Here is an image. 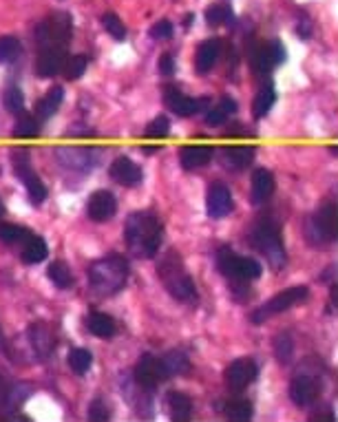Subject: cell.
Instances as JSON below:
<instances>
[{
  "instance_id": "3957f363",
  "label": "cell",
  "mask_w": 338,
  "mask_h": 422,
  "mask_svg": "<svg viewBox=\"0 0 338 422\" xmlns=\"http://www.w3.org/2000/svg\"><path fill=\"white\" fill-rule=\"evenodd\" d=\"M157 276H159V281L164 283L166 292L173 296L175 301L190 303V301L197 299L195 281H192V276L188 274L182 257L177 252H166L162 257V261H159V268H157Z\"/></svg>"
},
{
  "instance_id": "ba28073f",
  "label": "cell",
  "mask_w": 338,
  "mask_h": 422,
  "mask_svg": "<svg viewBox=\"0 0 338 422\" xmlns=\"http://www.w3.org/2000/svg\"><path fill=\"white\" fill-rule=\"evenodd\" d=\"M71 15L69 13H54L49 18H44L38 27H36V40L42 46H64L71 38Z\"/></svg>"
},
{
  "instance_id": "e0dca14e",
  "label": "cell",
  "mask_w": 338,
  "mask_h": 422,
  "mask_svg": "<svg viewBox=\"0 0 338 422\" xmlns=\"http://www.w3.org/2000/svg\"><path fill=\"white\" fill-rule=\"evenodd\" d=\"M283 60H285V49H283V44L279 40H272L268 44H261L259 49L254 51V56H252L254 69L261 71V73L275 69L277 65H281Z\"/></svg>"
},
{
  "instance_id": "cb8c5ba5",
  "label": "cell",
  "mask_w": 338,
  "mask_h": 422,
  "mask_svg": "<svg viewBox=\"0 0 338 422\" xmlns=\"http://www.w3.org/2000/svg\"><path fill=\"white\" fill-rule=\"evenodd\" d=\"M166 409L173 420H190L192 416V400L182 392H168L166 394Z\"/></svg>"
},
{
  "instance_id": "30bf717a",
  "label": "cell",
  "mask_w": 338,
  "mask_h": 422,
  "mask_svg": "<svg viewBox=\"0 0 338 422\" xmlns=\"http://www.w3.org/2000/svg\"><path fill=\"white\" fill-rule=\"evenodd\" d=\"M256 373H259V367H256L252 358H237V361L225 367V385L232 392H241L256 378Z\"/></svg>"
},
{
  "instance_id": "f546056e",
  "label": "cell",
  "mask_w": 338,
  "mask_h": 422,
  "mask_svg": "<svg viewBox=\"0 0 338 422\" xmlns=\"http://www.w3.org/2000/svg\"><path fill=\"white\" fill-rule=\"evenodd\" d=\"M46 243L40 239V237H31L25 245H23V261L27 263V265H34V263H40V261H44L46 259Z\"/></svg>"
},
{
  "instance_id": "4dcf8cb0",
  "label": "cell",
  "mask_w": 338,
  "mask_h": 422,
  "mask_svg": "<svg viewBox=\"0 0 338 422\" xmlns=\"http://www.w3.org/2000/svg\"><path fill=\"white\" fill-rule=\"evenodd\" d=\"M225 416H228L230 420H250L252 418V404L244 398H232L228 402H223V409H221Z\"/></svg>"
},
{
  "instance_id": "ab89813d",
  "label": "cell",
  "mask_w": 338,
  "mask_h": 422,
  "mask_svg": "<svg viewBox=\"0 0 338 422\" xmlns=\"http://www.w3.org/2000/svg\"><path fill=\"white\" fill-rule=\"evenodd\" d=\"M275 354H277V361L279 363H289V358H292L294 354V343L292 338H289L287 334H279L275 338Z\"/></svg>"
},
{
  "instance_id": "83f0119b",
  "label": "cell",
  "mask_w": 338,
  "mask_h": 422,
  "mask_svg": "<svg viewBox=\"0 0 338 422\" xmlns=\"http://www.w3.org/2000/svg\"><path fill=\"white\" fill-rule=\"evenodd\" d=\"M34 232L25 226H15V224H0V241H5L9 245H25Z\"/></svg>"
},
{
  "instance_id": "f35d334b",
  "label": "cell",
  "mask_w": 338,
  "mask_h": 422,
  "mask_svg": "<svg viewBox=\"0 0 338 422\" xmlns=\"http://www.w3.org/2000/svg\"><path fill=\"white\" fill-rule=\"evenodd\" d=\"M5 106H7V111L13 113V115L25 113V98H23V91L18 87H9L5 91Z\"/></svg>"
},
{
  "instance_id": "484cf974",
  "label": "cell",
  "mask_w": 338,
  "mask_h": 422,
  "mask_svg": "<svg viewBox=\"0 0 338 422\" xmlns=\"http://www.w3.org/2000/svg\"><path fill=\"white\" fill-rule=\"evenodd\" d=\"M254 160V148L252 146H230L223 151V162L232 170H244Z\"/></svg>"
},
{
  "instance_id": "7a4b0ae2",
  "label": "cell",
  "mask_w": 338,
  "mask_h": 422,
  "mask_svg": "<svg viewBox=\"0 0 338 422\" xmlns=\"http://www.w3.org/2000/svg\"><path fill=\"white\" fill-rule=\"evenodd\" d=\"M128 279V261L122 255L102 257L89 268V283L91 290L98 296H113L118 294Z\"/></svg>"
},
{
  "instance_id": "277c9868",
  "label": "cell",
  "mask_w": 338,
  "mask_h": 422,
  "mask_svg": "<svg viewBox=\"0 0 338 422\" xmlns=\"http://www.w3.org/2000/svg\"><path fill=\"white\" fill-rule=\"evenodd\" d=\"M250 241L265 257L272 270H281L285 265V248L281 241V232L272 219H259L254 224L250 232Z\"/></svg>"
},
{
  "instance_id": "9a60e30c",
  "label": "cell",
  "mask_w": 338,
  "mask_h": 422,
  "mask_svg": "<svg viewBox=\"0 0 338 422\" xmlns=\"http://www.w3.org/2000/svg\"><path fill=\"white\" fill-rule=\"evenodd\" d=\"M232 193L225 188L223 184H213L208 188V197H206V210L213 219H221L225 215H230L232 210Z\"/></svg>"
},
{
  "instance_id": "44dd1931",
  "label": "cell",
  "mask_w": 338,
  "mask_h": 422,
  "mask_svg": "<svg viewBox=\"0 0 338 422\" xmlns=\"http://www.w3.org/2000/svg\"><path fill=\"white\" fill-rule=\"evenodd\" d=\"M275 193V175L268 168L254 170L252 175V201L254 204H263V201Z\"/></svg>"
},
{
  "instance_id": "6da1fadb",
  "label": "cell",
  "mask_w": 338,
  "mask_h": 422,
  "mask_svg": "<svg viewBox=\"0 0 338 422\" xmlns=\"http://www.w3.org/2000/svg\"><path fill=\"white\" fill-rule=\"evenodd\" d=\"M164 228L159 219L149 212H133L126 219L124 226V239L131 250V255L137 259H153L162 245Z\"/></svg>"
},
{
  "instance_id": "7402d4cb",
  "label": "cell",
  "mask_w": 338,
  "mask_h": 422,
  "mask_svg": "<svg viewBox=\"0 0 338 422\" xmlns=\"http://www.w3.org/2000/svg\"><path fill=\"white\" fill-rule=\"evenodd\" d=\"M211 160H213V148L211 146H186L180 153V162L186 170L201 168Z\"/></svg>"
},
{
  "instance_id": "7bdbcfd3",
  "label": "cell",
  "mask_w": 338,
  "mask_h": 422,
  "mask_svg": "<svg viewBox=\"0 0 338 422\" xmlns=\"http://www.w3.org/2000/svg\"><path fill=\"white\" fill-rule=\"evenodd\" d=\"M170 133V122L162 115V117H155L151 124H149V129H146V137H151V139H159V137H166Z\"/></svg>"
},
{
  "instance_id": "2e32d148",
  "label": "cell",
  "mask_w": 338,
  "mask_h": 422,
  "mask_svg": "<svg viewBox=\"0 0 338 422\" xmlns=\"http://www.w3.org/2000/svg\"><path fill=\"white\" fill-rule=\"evenodd\" d=\"M64 60H67V49L64 46H44L38 56L36 71L40 77H54L64 67Z\"/></svg>"
},
{
  "instance_id": "5b68a950",
  "label": "cell",
  "mask_w": 338,
  "mask_h": 422,
  "mask_svg": "<svg viewBox=\"0 0 338 422\" xmlns=\"http://www.w3.org/2000/svg\"><path fill=\"white\" fill-rule=\"evenodd\" d=\"M305 239L314 248H325L336 239V204H325L305 222Z\"/></svg>"
},
{
  "instance_id": "1f68e13d",
  "label": "cell",
  "mask_w": 338,
  "mask_h": 422,
  "mask_svg": "<svg viewBox=\"0 0 338 422\" xmlns=\"http://www.w3.org/2000/svg\"><path fill=\"white\" fill-rule=\"evenodd\" d=\"M46 276H49L54 281V286L60 288V290L69 288L73 283L71 270L67 268V263H62V261H54L49 268H46Z\"/></svg>"
},
{
  "instance_id": "f1b7e54d",
  "label": "cell",
  "mask_w": 338,
  "mask_h": 422,
  "mask_svg": "<svg viewBox=\"0 0 338 422\" xmlns=\"http://www.w3.org/2000/svg\"><path fill=\"white\" fill-rule=\"evenodd\" d=\"M232 113H237V102L225 96V98H221L219 106L211 108V111L206 113V124H213V127H217V124H223Z\"/></svg>"
},
{
  "instance_id": "ffe728a7",
  "label": "cell",
  "mask_w": 338,
  "mask_h": 422,
  "mask_svg": "<svg viewBox=\"0 0 338 422\" xmlns=\"http://www.w3.org/2000/svg\"><path fill=\"white\" fill-rule=\"evenodd\" d=\"M219 53H221V42L217 38H211L199 44L197 49V56H195V69L197 73H208L219 60Z\"/></svg>"
},
{
  "instance_id": "c3c4849f",
  "label": "cell",
  "mask_w": 338,
  "mask_h": 422,
  "mask_svg": "<svg viewBox=\"0 0 338 422\" xmlns=\"http://www.w3.org/2000/svg\"><path fill=\"white\" fill-rule=\"evenodd\" d=\"M0 212H3V206H0Z\"/></svg>"
},
{
  "instance_id": "f6af8a7d",
  "label": "cell",
  "mask_w": 338,
  "mask_h": 422,
  "mask_svg": "<svg viewBox=\"0 0 338 422\" xmlns=\"http://www.w3.org/2000/svg\"><path fill=\"white\" fill-rule=\"evenodd\" d=\"M89 418H91V420H98V422L108 420V407H106V402H104L102 398H95V400L91 402Z\"/></svg>"
},
{
  "instance_id": "d6a6232c",
  "label": "cell",
  "mask_w": 338,
  "mask_h": 422,
  "mask_svg": "<svg viewBox=\"0 0 338 422\" xmlns=\"http://www.w3.org/2000/svg\"><path fill=\"white\" fill-rule=\"evenodd\" d=\"M206 20L211 27H219V25H232L234 23V13L228 5H213L206 9Z\"/></svg>"
},
{
  "instance_id": "8fae6325",
  "label": "cell",
  "mask_w": 338,
  "mask_h": 422,
  "mask_svg": "<svg viewBox=\"0 0 338 422\" xmlns=\"http://www.w3.org/2000/svg\"><path fill=\"white\" fill-rule=\"evenodd\" d=\"M320 396V381L310 373H299L289 383V398L296 407H308Z\"/></svg>"
},
{
  "instance_id": "52a82bcc",
  "label": "cell",
  "mask_w": 338,
  "mask_h": 422,
  "mask_svg": "<svg viewBox=\"0 0 338 422\" xmlns=\"http://www.w3.org/2000/svg\"><path fill=\"white\" fill-rule=\"evenodd\" d=\"M308 294H310V292H308V288H305V286L287 288V290L279 292L277 296H272V299H270L265 305H261L259 309H254L252 316H250V321H252L254 325H261V323L268 321L270 316L281 314V312H287V309H292V307L301 305L305 299H308Z\"/></svg>"
},
{
  "instance_id": "e575fe53",
  "label": "cell",
  "mask_w": 338,
  "mask_h": 422,
  "mask_svg": "<svg viewBox=\"0 0 338 422\" xmlns=\"http://www.w3.org/2000/svg\"><path fill=\"white\" fill-rule=\"evenodd\" d=\"M67 361H69V367H71L75 373H87L89 367L93 365V354H91L89 350H84V347H75V350L69 352Z\"/></svg>"
},
{
  "instance_id": "8d00e7d4",
  "label": "cell",
  "mask_w": 338,
  "mask_h": 422,
  "mask_svg": "<svg viewBox=\"0 0 338 422\" xmlns=\"http://www.w3.org/2000/svg\"><path fill=\"white\" fill-rule=\"evenodd\" d=\"M20 53H23V44L18 42V38L13 36L0 38V62H13Z\"/></svg>"
},
{
  "instance_id": "74e56055",
  "label": "cell",
  "mask_w": 338,
  "mask_h": 422,
  "mask_svg": "<svg viewBox=\"0 0 338 422\" xmlns=\"http://www.w3.org/2000/svg\"><path fill=\"white\" fill-rule=\"evenodd\" d=\"M87 65H89V58L84 53L71 56L67 65H64V75H67V80H77V77L87 71Z\"/></svg>"
},
{
  "instance_id": "836d02e7",
  "label": "cell",
  "mask_w": 338,
  "mask_h": 422,
  "mask_svg": "<svg viewBox=\"0 0 338 422\" xmlns=\"http://www.w3.org/2000/svg\"><path fill=\"white\" fill-rule=\"evenodd\" d=\"M275 102H277V93H275V89H272V87L261 89V91H259V96L254 98V117H256V120L265 117V115L270 113V108L275 106Z\"/></svg>"
},
{
  "instance_id": "d590c367",
  "label": "cell",
  "mask_w": 338,
  "mask_h": 422,
  "mask_svg": "<svg viewBox=\"0 0 338 422\" xmlns=\"http://www.w3.org/2000/svg\"><path fill=\"white\" fill-rule=\"evenodd\" d=\"M13 137H18V139L38 137V122H36L34 117H31V115L20 113V115H18V122H15V127H13Z\"/></svg>"
},
{
  "instance_id": "b9f144b4",
  "label": "cell",
  "mask_w": 338,
  "mask_h": 422,
  "mask_svg": "<svg viewBox=\"0 0 338 422\" xmlns=\"http://www.w3.org/2000/svg\"><path fill=\"white\" fill-rule=\"evenodd\" d=\"M13 404H20V398L15 396V389L7 383L3 373H0V409L13 407Z\"/></svg>"
},
{
  "instance_id": "603a6c76",
  "label": "cell",
  "mask_w": 338,
  "mask_h": 422,
  "mask_svg": "<svg viewBox=\"0 0 338 422\" xmlns=\"http://www.w3.org/2000/svg\"><path fill=\"white\" fill-rule=\"evenodd\" d=\"M159 363H162V369H164V376L170 378V376H184L190 369V358L180 352V350H173L168 352L164 358H159Z\"/></svg>"
},
{
  "instance_id": "5bb4252c",
  "label": "cell",
  "mask_w": 338,
  "mask_h": 422,
  "mask_svg": "<svg viewBox=\"0 0 338 422\" xmlns=\"http://www.w3.org/2000/svg\"><path fill=\"white\" fill-rule=\"evenodd\" d=\"M115 210H118V201H115V197H113V193H108V191L93 193L89 204H87L89 219L91 222H98V224L108 222V219L115 215Z\"/></svg>"
},
{
  "instance_id": "7dc6e473",
  "label": "cell",
  "mask_w": 338,
  "mask_h": 422,
  "mask_svg": "<svg viewBox=\"0 0 338 422\" xmlns=\"http://www.w3.org/2000/svg\"><path fill=\"white\" fill-rule=\"evenodd\" d=\"M0 350L7 352V340H5V334H3V327H0Z\"/></svg>"
},
{
  "instance_id": "d4e9b609",
  "label": "cell",
  "mask_w": 338,
  "mask_h": 422,
  "mask_svg": "<svg viewBox=\"0 0 338 422\" xmlns=\"http://www.w3.org/2000/svg\"><path fill=\"white\" fill-rule=\"evenodd\" d=\"M62 98H64L62 87H54V89L46 91L44 96L36 102V117L42 120V122L49 120V117L58 111V106H60Z\"/></svg>"
},
{
  "instance_id": "60d3db41",
  "label": "cell",
  "mask_w": 338,
  "mask_h": 422,
  "mask_svg": "<svg viewBox=\"0 0 338 422\" xmlns=\"http://www.w3.org/2000/svg\"><path fill=\"white\" fill-rule=\"evenodd\" d=\"M102 27H104L115 40H124V38H126V27H124V23L118 18L115 13H104V15H102Z\"/></svg>"
},
{
  "instance_id": "ac0fdd59",
  "label": "cell",
  "mask_w": 338,
  "mask_h": 422,
  "mask_svg": "<svg viewBox=\"0 0 338 422\" xmlns=\"http://www.w3.org/2000/svg\"><path fill=\"white\" fill-rule=\"evenodd\" d=\"M108 173L118 184L126 186V188H133V186L142 184V179H144L142 168L133 160H128V158H118L115 162L111 164Z\"/></svg>"
},
{
  "instance_id": "4316f807",
  "label": "cell",
  "mask_w": 338,
  "mask_h": 422,
  "mask_svg": "<svg viewBox=\"0 0 338 422\" xmlns=\"http://www.w3.org/2000/svg\"><path fill=\"white\" fill-rule=\"evenodd\" d=\"M87 327H89V332H93L100 338H108L115 334V323H113V319L108 314H102V312H93V314H89Z\"/></svg>"
},
{
  "instance_id": "4fadbf2b",
  "label": "cell",
  "mask_w": 338,
  "mask_h": 422,
  "mask_svg": "<svg viewBox=\"0 0 338 422\" xmlns=\"http://www.w3.org/2000/svg\"><path fill=\"white\" fill-rule=\"evenodd\" d=\"M164 102H166V106L170 108V111L175 113V115H180V117H190V115H197L199 111H204V108L211 104L206 98H188V96H184V93H180V91H175V89H170V91H166V96H164Z\"/></svg>"
},
{
  "instance_id": "d6986e66",
  "label": "cell",
  "mask_w": 338,
  "mask_h": 422,
  "mask_svg": "<svg viewBox=\"0 0 338 422\" xmlns=\"http://www.w3.org/2000/svg\"><path fill=\"white\" fill-rule=\"evenodd\" d=\"M27 336H29L31 347H34V352L38 354V358L51 356V352L56 347V338L44 323H31L27 327Z\"/></svg>"
},
{
  "instance_id": "8992f818",
  "label": "cell",
  "mask_w": 338,
  "mask_h": 422,
  "mask_svg": "<svg viewBox=\"0 0 338 422\" xmlns=\"http://www.w3.org/2000/svg\"><path fill=\"white\" fill-rule=\"evenodd\" d=\"M217 265L219 270L237 281H252V279H259L263 274L261 263L252 259V257H241L237 252H232L230 248H221L219 255H217Z\"/></svg>"
},
{
  "instance_id": "ee69618b",
  "label": "cell",
  "mask_w": 338,
  "mask_h": 422,
  "mask_svg": "<svg viewBox=\"0 0 338 422\" xmlns=\"http://www.w3.org/2000/svg\"><path fill=\"white\" fill-rule=\"evenodd\" d=\"M151 38H155V40H168L170 36H173V25L168 23V20H159V23H155L153 27H151Z\"/></svg>"
},
{
  "instance_id": "7c38bea8",
  "label": "cell",
  "mask_w": 338,
  "mask_h": 422,
  "mask_svg": "<svg viewBox=\"0 0 338 422\" xmlns=\"http://www.w3.org/2000/svg\"><path fill=\"white\" fill-rule=\"evenodd\" d=\"M135 381L144 387V389H155L162 381H166L164 376V369L159 358L151 356V354H144L137 365H135Z\"/></svg>"
},
{
  "instance_id": "9c48e42d",
  "label": "cell",
  "mask_w": 338,
  "mask_h": 422,
  "mask_svg": "<svg viewBox=\"0 0 338 422\" xmlns=\"http://www.w3.org/2000/svg\"><path fill=\"white\" fill-rule=\"evenodd\" d=\"M11 160H13L15 175H18V177L23 179V184H25V188H27L31 201H34V204H42L44 197H46V188H44V184L40 181V177L34 173V170H31L29 153L23 151V148H20V151H13V153H11Z\"/></svg>"
},
{
  "instance_id": "bcb514c9",
  "label": "cell",
  "mask_w": 338,
  "mask_h": 422,
  "mask_svg": "<svg viewBox=\"0 0 338 422\" xmlns=\"http://www.w3.org/2000/svg\"><path fill=\"white\" fill-rule=\"evenodd\" d=\"M173 71H175L173 56H162V60H159V73H162V75H170Z\"/></svg>"
}]
</instances>
